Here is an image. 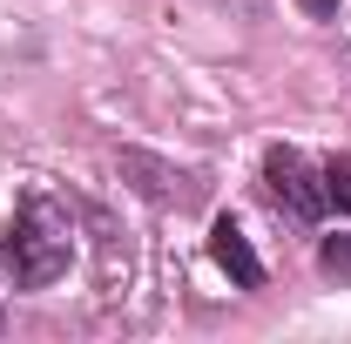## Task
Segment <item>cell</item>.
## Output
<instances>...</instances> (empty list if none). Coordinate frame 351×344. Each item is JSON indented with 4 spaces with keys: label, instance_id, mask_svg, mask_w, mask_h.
<instances>
[{
    "label": "cell",
    "instance_id": "cell-1",
    "mask_svg": "<svg viewBox=\"0 0 351 344\" xmlns=\"http://www.w3.org/2000/svg\"><path fill=\"white\" fill-rule=\"evenodd\" d=\"M68 263H75V223H68V210L47 189L21 196V210L0 223V284L47 291L54 277H68Z\"/></svg>",
    "mask_w": 351,
    "mask_h": 344
},
{
    "label": "cell",
    "instance_id": "cell-2",
    "mask_svg": "<svg viewBox=\"0 0 351 344\" xmlns=\"http://www.w3.org/2000/svg\"><path fill=\"white\" fill-rule=\"evenodd\" d=\"M263 189H270V203L291 216V223H317V216L331 210L324 203V175H317V162H304L298 149H270L263 156Z\"/></svg>",
    "mask_w": 351,
    "mask_h": 344
},
{
    "label": "cell",
    "instance_id": "cell-3",
    "mask_svg": "<svg viewBox=\"0 0 351 344\" xmlns=\"http://www.w3.org/2000/svg\"><path fill=\"white\" fill-rule=\"evenodd\" d=\"M210 250H217V263L237 277V291H263V263H257L250 236H243L230 216H217V230H210Z\"/></svg>",
    "mask_w": 351,
    "mask_h": 344
},
{
    "label": "cell",
    "instance_id": "cell-4",
    "mask_svg": "<svg viewBox=\"0 0 351 344\" xmlns=\"http://www.w3.org/2000/svg\"><path fill=\"white\" fill-rule=\"evenodd\" d=\"M317 175H324V203L331 210H351V156H324Z\"/></svg>",
    "mask_w": 351,
    "mask_h": 344
},
{
    "label": "cell",
    "instance_id": "cell-5",
    "mask_svg": "<svg viewBox=\"0 0 351 344\" xmlns=\"http://www.w3.org/2000/svg\"><path fill=\"white\" fill-rule=\"evenodd\" d=\"M317 270L324 277H351V236H324L317 243Z\"/></svg>",
    "mask_w": 351,
    "mask_h": 344
},
{
    "label": "cell",
    "instance_id": "cell-6",
    "mask_svg": "<svg viewBox=\"0 0 351 344\" xmlns=\"http://www.w3.org/2000/svg\"><path fill=\"white\" fill-rule=\"evenodd\" d=\"M331 7H338V0H304V14H317V21H324Z\"/></svg>",
    "mask_w": 351,
    "mask_h": 344
},
{
    "label": "cell",
    "instance_id": "cell-7",
    "mask_svg": "<svg viewBox=\"0 0 351 344\" xmlns=\"http://www.w3.org/2000/svg\"><path fill=\"white\" fill-rule=\"evenodd\" d=\"M0 331H7V310H0Z\"/></svg>",
    "mask_w": 351,
    "mask_h": 344
}]
</instances>
